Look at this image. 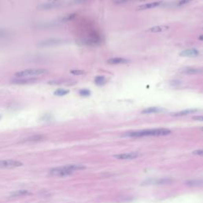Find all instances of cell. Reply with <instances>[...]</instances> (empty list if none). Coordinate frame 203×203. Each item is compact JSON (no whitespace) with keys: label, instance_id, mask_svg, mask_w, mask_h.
Returning a JSON list of instances; mask_svg holds the SVG:
<instances>
[{"label":"cell","instance_id":"4","mask_svg":"<svg viewBox=\"0 0 203 203\" xmlns=\"http://www.w3.org/2000/svg\"><path fill=\"white\" fill-rule=\"evenodd\" d=\"M37 81V79L35 77H21V78L13 79L10 81L11 83L17 85H27V84L34 83Z\"/></svg>","mask_w":203,"mask_h":203},{"label":"cell","instance_id":"14","mask_svg":"<svg viewBox=\"0 0 203 203\" xmlns=\"http://www.w3.org/2000/svg\"><path fill=\"white\" fill-rule=\"evenodd\" d=\"M162 4V2H149V3H145L142 4L141 6H139L137 7V10H149V9H153V8H156L157 6H160Z\"/></svg>","mask_w":203,"mask_h":203},{"label":"cell","instance_id":"35","mask_svg":"<svg viewBox=\"0 0 203 203\" xmlns=\"http://www.w3.org/2000/svg\"><path fill=\"white\" fill-rule=\"evenodd\" d=\"M0 119H1V116H0Z\"/></svg>","mask_w":203,"mask_h":203},{"label":"cell","instance_id":"7","mask_svg":"<svg viewBox=\"0 0 203 203\" xmlns=\"http://www.w3.org/2000/svg\"><path fill=\"white\" fill-rule=\"evenodd\" d=\"M102 39L99 36H93V37H87L83 40L81 42L85 45H90V46H94V45H98L101 43Z\"/></svg>","mask_w":203,"mask_h":203},{"label":"cell","instance_id":"6","mask_svg":"<svg viewBox=\"0 0 203 203\" xmlns=\"http://www.w3.org/2000/svg\"><path fill=\"white\" fill-rule=\"evenodd\" d=\"M139 156H141V153L138 152H125V153H121V154L114 155L113 157L117 160H134V159L138 158Z\"/></svg>","mask_w":203,"mask_h":203},{"label":"cell","instance_id":"34","mask_svg":"<svg viewBox=\"0 0 203 203\" xmlns=\"http://www.w3.org/2000/svg\"><path fill=\"white\" fill-rule=\"evenodd\" d=\"M140 1H145V0H140Z\"/></svg>","mask_w":203,"mask_h":203},{"label":"cell","instance_id":"3","mask_svg":"<svg viewBox=\"0 0 203 203\" xmlns=\"http://www.w3.org/2000/svg\"><path fill=\"white\" fill-rule=\"evenodd\" d=\"M72 174H73V172L68 170L65 166L54 168L49 171V175L53 177H65L71 175Z\"/></svg>","mask_w":203,"mask_h":203},{"label":"cell","instance_id":"30","mask_svg":"<svg viewBox=\"0 0 203 203\" xmlns=\"http://www.w3.org/2000/svg\"><path fill=\"white\" fill-rule=\"evenodd\" d=\"M128 1H129V0H116L115 2H117L118 4H121V3H125V2H128Z\"/></svg>","mask_w":203,"mask_h":203},{"label":"cell","instance_id":"28","mask_svg":"<svg viewBox=\"0 0 203 203\" xmlns=\"http://www.w3.org/2000/svg\"><path fill=\"white\" fill-rule=\"evenodd\" d=\"M194 120H195V121H203V115L201 116H194L193 117Z\"/></svg>","mask_w":203,"mask_h":203},{"label":"cell","instance_id":"5","mask_svg":"<svg viewBox=\"0 0 203 203\" xmlns=\"http://www.w3.org/2000/svg\"><path fill=\"white\" fill-rule=\"evenodd\" d=\"M22 162L14 160H0V168H15L22 166Z\"/></svg>","mask_w":203,"mask_h":203},{"label":"cell","instance_id":"23","mask_svg":"<svg viewBox=\"0 0 203 203\" xmlns=\"http://www.w3.org/2000/svg\"><path fill=\"white\" fill-rule=\"evenodd\" d=\"M79 94L83 97H87V96L90 95V91L87 89H83V90H79Z\"/></svg>","mask_w":203,"mask_h":203},{"label":"cell","instance_id":"24","mask_svg":"<svg viewBox=\"0 0 203 203\" xmlns=\"http://www.w3.org/2000/svg\"><path fill=\"white\" fill-rule=\"evenodd\" d=\"M70 72L75 76H81V75L85 74V72L82 70H72Z\"/></svg>","mask_w":203,"mask_h":203},{"label":"cell","instance_id":"16","mask_svg":"<svg viewBox=\"0 0 203 203\" xmlns=\"http://www.w3.org/2000/svg\"><path fill=\"white\" fill-rule=\"evenodd\" d=\"M45 138L43 135H33V136H31V137H29L27 138L24 139L22 142H37V141H42L43 139Z\"/></svg>","mask_w":203,"mask_h":203},{"label":"cell","instance_id":"1","mask_svg":"<svg viewBox=\"0 0 203 203\" xmlns=\"http://www.w3.org/2000/svg\"><path fill=\"white\" fill-rule=\"evenodd\" d=\"M172 131L166 128H158V129H144V130L133 131L125 134V137H163L171 134Z\"/></svg>","mask_w":203,"mask_h":203},{"label":"cell","instance_id":"10","mask_svg":"<svg viewBox=\"0 0 203 203\" xmlns=\"http://www.w3.org/2000/svg\"><path fill=\"white\" fill-rule=\"evenodd\" d=\"M108 65H125V64H129L130 62L129 60L122 57H113V58L109 59L107 61Z\"/></svg>","mask_w":203,"mask_h":203},{"label":"cell","instance_id":"11","mask_svg":"<svg viewBox=\"0 0 203 203\" xmlns=\"http://www.w3.org/2000/svg\"><path fill=\"white\" fill-rule=\"evenodd\" d=\"M62 40L61 39H54V38H52V39L41 41V43L38 44V45H39L40 47H50V46H54V45L62 43Z\"/></svg>","mask_w":203,"mask_h":203},{"label":"cell","instance_id":"15","mask_svg":"<svg viewBox=\"0 0 203 203\" xmlns=\"http://www.w3.org/2000/svg\"><path fill=\"white\" fill-rule=\"evenodd\" d=\"M170 29L168 25H156V26H152V27L149 28L147 29V32H150V33H162L165 32Z\"/></svg>","mask_w":203,"mask_h":203},{"label":"cell","instance_id":"27","mask_svg":"<svg viewBox=\"0 0 203 203\" xmlns=\"http://www.w3.org/2000/svg\"><path fill=\"white\" fill-rule=\"evenodd\" d=\"M192 154L195 156H203V149H198V150H194L192 152Z\"/></svg>","mask_w":203,"mask_h":203},{"label":"cell","instance_id":"19","mask_svg":"<svg viewBox=\"0 0 203 203\" xmlns=\"http://www.w3.org/2000/svg\"><path fill=\"white\" fill-rule=\"evenodd\" d=\"M28 194H30L29 190H16V191L13 192L10 194V197H22V196H26Z\"/></svg>","mask_w":203,"mask_h":203},{"label":"cell","instance_id":"8","mask_svg":"<svg viewBox=\"0 0 203 203\" xmlns=\"http://www.w3.org/2000/svg\"><path fill=\"white\" fill-rule=\"evenodd\" d=\"M179 72L183 75H197L202 73L203 70L197 68H194V67H186L180 69Z\"/></svg>","mask_w":203,"mask_h":203},{"label":"cell","instance_id":"31","mask_svg":"<svg viewBox=\"0 0 203 203\" xmlns=\"http://www.w3.org/2000/svg\"><path fill=\"white\" fill-rule=\"evenodd\" d=\"M198 39H199L200 41H203V34H202V35H200L199 37H198Z\"/></svg>","mask_w":203,"mask_h":203},{"label":"cell","instance_id":"13","mask_svg":"<svg viewBox=\"0 0 203 203\" xmlns=\"http://www.w3.org/2000/svg\"><path fill=\"white\" fill-rule=\"evenodd\" d=\"M173 182V179H171V178H163V179H153L150 180V181L148 182V183L151 184V185H164V184H169L172 183Z\"/></svg>","mask_w":203,"mask_h":203},{"label":"cell","instance_id":"2","mask_svg":"<svg viewBox=\"0 0 203 203\" xmlns=\"http://www.w3.org/2000/svg\"><path fill=\"white\" fill-rule=\"evenodd\" d=\"M49 73V70L45 68H30L25 69V70L20 71L14 74L16 78H21V77H33V76H42V75Z\"/></svg>","mask_w":203,"mask_h":203},{"label":"cell","instance_id":"29","mask_svg":"<svg viewBox=\"0 0 203 203\" xmlns=\"http://www.w3.org/2000/svg\"><path fill=\"white\" fill-rule=\"evenodd\" d=\"M201 183H202V182H201V181H197V182L195 180V181H190V182H188L187 183H188V185H191V184H192V185H193L194 183H195V184H194V185H199V184H201Z\"/></svg>","mask_w":203,"mask_h":203},{"label":"cell","instance_id":"17","mask_svg":"<svg viewBox=\"0 0 203 203\" xmlns=\"http://www.w3.org/2000/svg\"><path fill=\"white\" fill-rule=\"evenodd\" d=\"M164 109L160 107H149L147 109H145L144 110L141 111V113H144V114H149V113H161V112H164Z\"/></svg>","mask_w":203,"mask_h":203},{"label":"cell","instance_id":"33","mask_svg":"<svg viewBox=\"0 0 203 203\" xmlns=\"http://www.w3.org/2000/svg\"><path fill=\"white\" fill-rule=\"evenodd\" d=\"M201 131H203V127H202V128H201Z\"/></svg>","mask_w":203,"mask_h":203},{"label":"cell","instance_id":"32","mask_svg":"<svg viewBox=\"0 0 203 203\" xmlns=\"http://www.w3.org/2000/svg\"><path fill=\"white\" fill-rule=\"evenodd\" d=\"M49 1H51V2H57L59 0H49Z\"/></svg>","mask_w":203,"mask_h":203},{"label":"cell","instance_id":"22","mask_svg":"<svg viewBox=\"0 0 203 203\" xmlns=\"http://www.w3.org/2000/svg\"><path fill=\"white\" fill-rule=\"evenodd\" d=\"M75 17H76V14H75L67 15L62 18V22H69V21H72V19H74Z\"/></svg>","mask_w":203,"mask_h":203},{"label":"cell","instance_id":"12","mask_svg":"<svg viewBox=\"0 0 203 203\" xmlns=\"http://www.w3.org/2000/svg\"><path fill=\"white\" fill-rule=\"evenodd\" d=\"M200 55V53L195 49H186L179 53L180 57H197Z\"/></svg>","mask_w":203,"mask_h":203},{"label":"cell","instance_id":"26","mask_svg":"<svg viewBox=\"0 0 203 203\" xmlns=\"http://www.w3.org/2000/svg\"><path fill=\"white\" fill-rule=\"evenodd\" d=\"M8 34L7 30L4 29H0V38H2V37H6Z\"/></svg>","mask_w":203,"mask_h":203},{"label":"cell","instance_id":"20","mask_svg":"<svg viewBox=\"0 0 203 203\" xmlns=\"http://www.w3.org/2000/svg\"><path fill=\"white\" fill-rule=\"evenodd\" d=\"M94 83L98 86H103L104 84L106 83V79L103 76H96L95 78H94Z\"/></svg>","mask_w":203,"mask_h":203},{"label":"cell","instance_id":"18","mask_svg":"<svg viewBox=\"0 0 203 203\" xmlns=\"http://www.w3.org/2000/svg\"><path fill=\"white\" fill-rule=\"evenodd\" d=\"M60 6V3L56 2H49V3H45V4H42L41 6H39V9H41V10H52V9H54V8L57 7V6Z\"/></svg>","mask_w":203,"mask_h":203},{"label":"cell","instance_id":"21","mask_svg":"<svg viewBox=\"0 0 203 203\" xmlns=\"http://www.w3.org/2000/svg\"><path fill=\"white\" fill-rule=\"evenodd\" d=\"M69 92L70 91H69L68 90L60 88V89H57V90L54 92V94L55 95H57V96H64V95H66V94H69Z\"/></svg>","mask_w":203,"mask_h":203},{"label":"cell","instance_id":"9","mask_svg":"<svg viewBox=\"0 0 203 203\" xmlns=\"http://www.w3.org/2000/svg\"><path fill=\"white\" fill-rule=\"evenodd\" d=\"M198 111H199V109H183V110H180V111L175 112V113H172L171 115H172V117H183V116L193 114V113H195Z\"/></svg>","mask_w":203,"mask_h":203},{"label":"cell","instance_id":"25","mask_svg":"<svg viewBox=\"0 0 203 203\" xmlns=\"http://www.w3.org/2000/svg\"><path fill=\"white\" fill-rule=\"evenodd\" d=\"M192 1H194V0H180L179 2H178V6H184V5H186V4H188L190 3V2H191Z\"/></svg>","mask_w":203,"mask_h":203}]
</instances>
